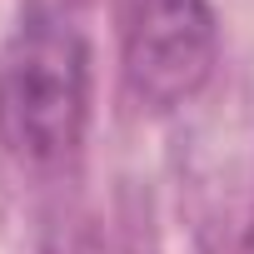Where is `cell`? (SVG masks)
<instances>
[{"instance_id":"cell-1","label":"cell","mask_w":254,"mask_h":254,"mask_svg":"<svg viewBox=\"0 0 254 254\" xmlns=\"http://www.w3.org/2000/svg\"><path fill=\"white\" fill-rule=\"evenodd\" d=\"M85 130V45L65 20H30L0 60V140L30 165H60Z\"/></svg>"},{"instance_id":"cell-2","label":"cell","mask_w":254,"mask_h":254,"mask_svg":"<svg viewBox=\"0 0 254 254\" xmlns=\"http://www.w3.org/2000/svg\"><path fill=\"white\" fill-rule=\"evenodd\" d=\"M214 50L209 0H135L125 25V80L150 110H175L209 80Z\"/></svg>"}]
</instances>
